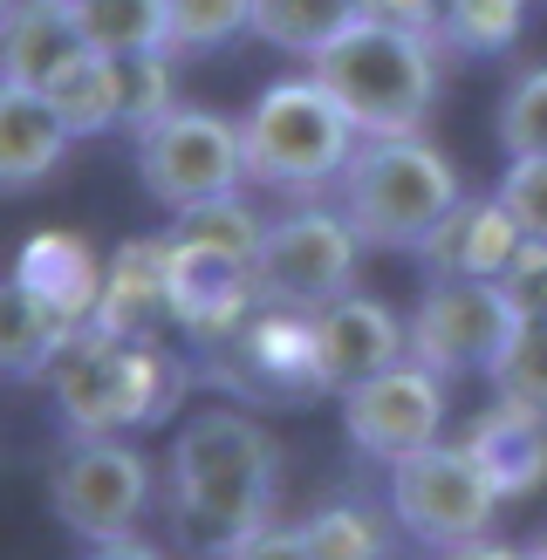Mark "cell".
Returning <instances> with one entry per match:
<instances>
[{"label":"cell","mask_w":547,"mask_h":560,"mask_svg":"<svg viewBox=\"0 0 547 560\" xmlns=\"http://www.w3.org/2000/svg\"><path fill=\"white\" fill-rule=\"evenodd\" d=\"M281 452L246 410H199L172 444V506L212 553L274 520Z\"/></svg>","instance_id":"obj_1"},{"label":"cell","mask_w":547,"mask_h":560,"mask_svg":"<svg viewBox=\"0 0 547 560\" xmlns=\"http://www.w3.org/2000/svg\"><path fill=\"white\" fill-rule=\"evenodd\" d=\"M48 397L62 410L69 438H124L172 417L185 397V362L158 349V335H117L82 322L62 355L48 362Z\"/></svg>","instance_id":"obj_2"},{"label":"cell","mask_w":547,"mask_h":560,"mask_svg":"<svg viewBox=\"0 0 547 560\" xmlns=\"http://www.w3.org/2000/svg\"><path fill=\"white\" fill-rule=\"evenodd\" d=\"M309 75L349 109L363 137H404V130H424L445 62H438V35L356 14L309 62Z\"/></svg>","instance_id":"obj_3"},{"label":"cell","mask_w":547,"mask_h":560,"mask_svg":"<svg viewBox=\"0 0 547 560\" xmlns=\"http://www.w3.org/2000/svg\"><path fill=\"white\" fill-rule=\"evenodd\" d=\"M356 137H363L356 117L322 90L315 75L274 82V90H260L254 109L240 117L246 185L281 191V199H322V191L349 172Z\"/></svg>","instance_id":"obj_4"},{"label":"cell","mask_w":547,"mask_h":560,"mask_svg":"<svg viewBox=\"0 0 547 560\" xmlns=\"http://www.w3.org/2000/svg\"><path fill=\"white\" fill-rule=\"evenodd\" d=\"M336 191H342V212L356 219V233L370 246H418L438 219L465 199L452 158L438 144H424L418 130L363 137L356 158H349V172L336 178Z\"/></svg>","instance_id":"obj_5"},{"label":"cell","mask_w":547,"mask_h":560,"mask_svg":"<svg viewBox=\"0 0 547 560\" xmlns=\"http://www.w3.org/2000/svg\"><path fill=\"white\" fill-rule=\"evenodd\" d=\"M206 383H219L240 404H281V410L328 397V376L315 355V307L260 301L226 342L206 349Z\"/></svg>","instance_id":"obj_6"},{"label":"cell","mask_w":547,"mask_h":560,"mask_svg":"<svg viewBox=\"0 0 547 560\" xmlns=\"http://www.w3.org/2000/svg\"><path fill=\"white\" fill-rule=\"evenodd\" d=\"M500 506V486L486 479V465L465 444H424L391 465V513L431 553H465L473 540H486Z\"/></svg>","instance_id":"obj_7"},{"label":"cell","mask_w":547,"mask_h":560,"mask_svg":"<svg viewBox=\"0 0 547 560\" xmlns=\"http://www.w3.org/2000/svg\"><path fill=\"white\" fill-rule=\"evenodd\" d=\"M363 233L342 206H322V199H301L294 212L267 219V240H260V294L267 301H288V307H328L336 294L356 288V260H363Z\"/></svg>","instance_id":"obj_8"},{"label":"cell","mask_w":547,"mask_h":560,"mask_svg":"<svg viewBox=\"0 0 547 560\" xmlns=\"http://www.w3.org/2000/svg\"><path fill=\"white\" fill-rule=\"evenodd\" d=\"M151 458L124 438H75L48 471V506L82 547L130 534L151 506Z\"/></svg>","instance_id":"obj_9"},{"label":"cell","mask_w":547,"mask_h":560,"mask_svg":"<svg viewBox=\"0 0 547 560\" xmlns=\"http://www.w3.org/2000/svg\"><path fill=\"white\" fill-rule=\"evenodd\" d=\"M137 178L172 212L219 199V191H240L246 185L240 124L219 117V109H172L151 130H137Z\"/></svg>","instance_id":"obj_10"},{"label":"cell","mask_w":547,"mask_h":560,"mask_svg":"<svg viewBox=\"0 0 547 560\" xmlns=\"http://www.w3.org/2000/svg\"><path fill=\"white\" fill-rule=\"evenodd\" d=\"M445 383L431 362L404 355L391 362V370H376L363 383L342 389V431L363 458L376 465H397L404 452H424V444H438V431H445Z\"/></svg>","instance_id":"obj_11"},{"label":"cell","mask_w":547,"mask_h":560,"mask_svg":"<svg viewBox=\"0 0 547 560\" xmlns=\"http://www.w3.org/2000/svg\"><path fill=\"white\" fill-rule=\"evenodd\" d=\"M513 301L500 280H431V294L410 315V355L431 362L438 376H465V370H492L500 349L513 342Z\"/></svg>","instance_id":"obj_12"},{"label":"cell","mask_w":547,"mask_h":560,"mask_svg":"<svg viewBox=\"0 0 547 560\" xmlns=\"http://www.w3.org/2000/svg\"><path fill=\"white\" fill-rule=\"evenodd\" d=\"M164 246H172V254H164V273H172V328H185L199 349L226 342V335L267 301L254 254H219V246L178 240V233H164Z\"/></svg>","instance_id":"obj_13"},{"label":"cell","mask_w":547,"mask_h":560,"mask_svg":"<svg viewBox=\"0 0 547 560\" xmlns=\"http://www.w3.org/2000/svg\"><path fill=\"white\" fill-rule=\"evenodd\" d=\"M315 355L328 376V397H342L349 383H363L376 370L410 355V322H397L376 294H336L328 307H315Z\"/></svg>","instance_id":"obj_14"},{"label":"cell","mask_w":547,"mask_h":560,"mask_svg":"<svg viewBox=\"0 0 547 560\" xmlns=\"http://www.w3.org/2000/svg\"><path fill=\"white\" fill-rule=\"evenodd\" d=\"M520 246H527V226H520L513 206L492 191V199H458L418 240V260H424L431 280H500Z\"/></svg>","instance_id":"obj_15"},{"label":"cell","mask_w":547,"mask_h":560,"mask_svg":"<svg viewBox=\"0 0 547 560\" xmlns=\"http://www.w3.org/2000/svg\"><path fill=\"white\" fill-rule=\"evenodd\" d=\"M69 144H75V130H69L62 109H55L48 90L0 82V185H8V191H35L42 178L62 172Z\"/></svg>","instance_id":"obj_16"},{"label":"cell","mask_w":547,"mask_h":560,"mask_svg":"<svg viewBox=\"0 0 547 560\" xmlns=\"http://www.w3.org/2000/svg\"><path fill=\"white\" fill-rule=\"evenodd\" d=\"M465 452L486 465V479L500 486V499H527L547 486V417L520 410L507 397H492L473 424H465Z\"/></svg>","instance_id":"obj_17"},{"label":"cell","mask_w":547,"mask_h":560,"mask_svg":"<svg viewBox=\"0 0 547 560\" xmlns=\"http://www.w3.org/2000/svg\"><path fill=\"white\" fill-rule=\"evenodd\" d=\"M75 55H90L75 8H62V0H8V21H0V75L8 82L48 90Z\"/></svg>","instance_id":"obj_18"},{"label":"cell","mask_w":547,"mask_h":560,"mask_svg":"<svg viewBox=\"0 0 547 560\" xmlns=\"http://www.w3.org/2000/svg\"><path fill=\"white\" fill-rule=\"evenodd\" d=\"M164 240H124L103 260V301H96V328L117 335H158L172 322V273H164Z\"/></svg>","instance_id":"obj_19"},{"label":"cell","mask_w":547,"mask_h":560,"mask_svg":"<svg viewBox=\"0 0 547 560\" xmlns=\"http://www.w3.org/2000/svg\"><path fill=\"white\" fill-rule=\"evenodd\" d=\"M35 294H48L62 315L75 322H96V301H103V260L82 233H27V246L14 254V267Z\"/></svg>","instance_id":"obj_20"},{"label":"cell","mask_w":547,"mask_h":560,"mask_svg":"<svg viewBox=\"0 0 547 560\" xmlns=\"http://www.w3.org/2000/svg\"><path fill=\"white\" fill-rule=\"evenodd\" d=\"M75 328H82L75 315H62L48 294H35L21 273H8V288H0V362H8L14 383L48 376V362L62 355Z\"/></svg>","instance_id":"obj_21"},{"label":"cell","mask_w":547,"mask_h":560,"mask_svg":"<svg viewBox=\"0 0 547 560\" xmlns=\"http://www.w3.org/2000/svg\"><path fill=\"white\" fill-rule=\"evenodd\" d=\"M55 109L69 117L75 137H103V130H124V55H75V62L48 82Z\"/></svg>","instance_id":"obj_22"},{"label":"cell","mask_w":547,"mask_h":560,"mask_svg":"<svg viewBox=\"0 0 547 560\" xmlns=\"http://www.w3.org/2000/svg\"><path fill=\"white\" fill-rule=\"evenodd\" d=\"M349 21L356 0H254V35L281 55H301V62H315Z\"/></svg>","instance_id":"obj_23"},{"label":"cell","mask_w":547,"mask_h":560,"mask_svg":"<svg viewBox=\"0 0 547 560\" xmlns=\"http://www.w3.org/2000/svg\"><path fill=\"white\" fill-rule=\"evenodd\" d=\"M75 21L103 55H144L172 35V0H75Z\"/></svg>","instance_id":"obj_24"},{"label":"cell","mask_w":547,"mask_h":560,"mask_svg":"<svg viewBox=\"0 0 547 560\" xmlns=\"http://www.w3.org/2000/svg\"><path fill=\"white\" fill-rule=\"evenodd\" d=\"M301 547H309V560H376V553H391L397 540L383 534V520L370 506L342 499V506H322V513L301 520Z\"/></svg>","instance_id":"obj_25"},{"label":"cell","mask_w":547,"mask_h":560,"mask_svg":"<svg viewBox=\"0 0 547 560\" xmlns=\"http://www.w3.org/2000/svg\"><path fill=\"white\" fill-rule=\"evenodd\" d=\"M486 383H492V397H507L520 410H540L547 417V315H527V322L513 328V342L486 370Z\"/></svg>","instance_id":"obj_26"},{"label":"cell","mask_w":547,"mask_h":560,"mask_svg":"<svg viewBox=\"0 0 547 560\" xmlns=\"http://www.w3.org/2000/svg\"><path fill=\"white\" fill-rule=\"evenodd\" d=\"M172 233L178 240H199V246H219V254H260V212L240 199V191H219V199H199V206H185L172 212Z\"/></svg>","instance_id":"obj_27"},{"label":"cell","mask_w":547,"mask_h":560,"mask_svg":"<svg viewBox=\"0 0 547 560\" xmlns=\"http://www.w3.org/2000/svg\"><path fill=\"white\" fill-rule=\"evenodd\" d=\"M534 0H445V42L458 55H507Z\"/></svg>","instance_id":"obj_28"},{"label":"cell","mask_w":547,"mask_h":560,"mask_svg":"<svg viewBox=\"0 0 547 560\" xmlns=\"http://www.w3.org/2000/svg\"><path fill=\"white\" fill-rule=\"evenodd\" d=\"M233 35H254V0H172V55H219Z\"/></svg>","instance_id":"obj_29"},{"label":"cell","mask_w":547,"mask_h":560,"mask_svg":"<svg viewBox=\"0 0 547 560\" xmlns=\"http://www.w3.org/2000/svg\"><path fill=\"white\" fill-rule=\"evenodd\" d=\"M178 55L172 48H144V55H124V130H151L158 117H172V82H178Z\"/></svg>","instance_id":"obj_30"},{"label":"cell","mask_w":547,"mask_h":560,"mask_svg":"<svg viewBox=\"0 0 547 560\" xmlns=\"http://www.w3.org/2000/svg\"><path fill=\"white\" fill-rule=\"evenodd\" d=\"M500 144L507 158H527V151H547V62L520 69L500 96Z\"/></svg>","instance_id":"obj_31"},{"label":"cell","mask_w":547,"mask_h":560,"mask_svg":"<svg viewBox=\"0 0 547 560\" xmlns=\"http://www.w3.org/2000/svg\"><path fill=\"white\" fill-rule=\"evenodd\" d=\"M500 199L513 206L520 226H527V240H547V151L507 158V172H500Z\"/></svg>","instance_id":"obj_32"},{"label":"cell","mask_w":547,"mask_h":560,"mask_svg":"<svg viewBox=\"0 0 547 560\" xmlns=\"http://www.w3.org/2000/svg\"><path fill=\"white\" fill-rule=\"evenodd\" d=\"M500 288H507V301H513V315L527 322V315H547V240H527L520 254L507 260V273H500Z\"/></svg>","instance_id":"obj_33"},{"label":"cell","mask_w":547,"mask_h":560,"mask_svg":"<svg viewBox=\"0 0 547 560\" xmlns=\"http://www.w3.org/2000/svg\"><path fill=\"white\" fill-rule=\"evenodd\" d=\"M356 14L391 21V27H418V35L445 42V0H356Z\"/></svg>","instance_id":"obj_34"},{"label":"cell","mask_w":547,"mask_h":560,"mask_svg":"<svg viewBox=\"0 0 547 560\" xmlns=\"http://www.w3.org/2000/svg\"><path fill=\"white\" fill-rule=\"evenodd\" d=\"M219 553H274V560H309V547H301V526H254V534H240V540H226Z\"/></svg>","instance_id":"obj_35"},{"label":"cell","mask_w":547,"mask_h":560,"mask_svg":"<svg viewBox=\"0 0 547 560\" xmlns=\"http://www.w3.org/2000/svg\"><path fill=\"white\" fill-rule=\"evenodd\" d=\"M534 553H547V540H534Z\"/></svg>","instance_id":"obj_36"},{"label":"cell","mask_w":547,"mask_h":560,"mask_svg":"<svg viewBox=\"0 0 547 560\" xmlns=\"http://www.w3.org/2000/svg\"><path fill=\"white\" fill-rule=\"evenodd\" d=\"M62 8H75V0H62Z\"/></svg>","instance_id":"obj_37"}]
</instances>
